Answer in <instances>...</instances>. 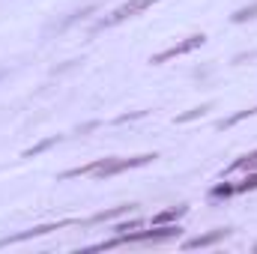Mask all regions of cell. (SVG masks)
Masks as SVG:
<instances>
[{"label":"cell","mask_w":257,"mask_h":254,"mask_svg":"<svg viewBox=\"0 0 257 254\" xmlns=\"http://www.w3.org/2000/svg\"><path fill=\"white\" fill-rule=\"evenodd\" d=\"M180 233H183V227H180V224H153V230L117 233L114 239L99 242V245H93L90 251H105V248H114V245H135V242H165V239H177Z\"/></svg>","instance_id":"obj_1"},{"label":"cell","mask_w":257,"mask_h":254,"mask_svg":"<svg viewBox=\"0 0 257 254\" xmlns=\"http://www.w3.org/2000/svg\"><path fill=\"white\" fill-rule=\"evenodd\" d=\"M153 3H159V0H128L123 6H117L111 15H105L102 21H96V27H93V33H102V30H111V27H117V24H123L128 18H135V15H141L144 9H150Z\"/></svg>","instance_id":"obj_2"},{"label":"cell","mask_w":257,"mask_h":254,"mask_svg":"<svg viewBox=\"0 0 257 254\" xmlns=\"http://www.w3.org/2000/svg\"><path fill=\"white\" fill-rule=\"evenodd\" d=\"M156 159H159L156 153H141V156H132V159H105L96 177H99V180H105V177H117V174L132 171V168H144V165H150V162H156Z\"/></svg>","instance_id":"obj_3"},{"label":"cell","mask_w":257,"mask_h":254,"mask_svg":"<svg viewBox=\"0 0 257 254\" xmlns=\"http://www.w3.org/2000/svg\"><path fill=\"white\" fill-rule=\"evenodd\" d=\"M69 224H81V218H63V221H57V224H39V227H30V230H21V233H12V236H3L0 239V248H6V245H18V242H27V239H36V236H45V233H51V230H63Z\"/></svg>","instance_id":"obj_4"},{"label":"cell","mask_w":257,"mask_h":254,"mask_svg":"<svg viewBox=\"0 0 257 254\" xmlns=\"http://www.w3.org/2000/svg\"><path fill=\"white\" fill-rule=\"evenodd\" d=\"M203 42H206V36H203V33H194V36H189V39H183V42H177V45H171V48H165V51L153 54V60H150V63L162 66V63H168V60H174V57L192 54V51H197Z\"/></svg>","instance_id":"obj_5"},{"label":"cell","mask_w":257,"mask_h":254,"mask_svg":"<svg viewBox=\"0 0 257 254\" xmlns=\"http://www.w3.org/2000/svg\"><path fill=\"white\" fill-rule=\"evenodd\" d=\"M135 209H138L135 203H120V206L102 209V212H96V215H90V218H81V224H102V221H117L120 215H128V212H135Z\"/></svg>","instance_id":"obj_6"},{"label":"cell","mask_w":257,"mask_h":254,"mask_svg":"<svg viewBox=\"0 0 257 254\" xmlns=\"http://www.w3.org/2000/svg\"><path fill=\"white\" fill-rule=\"evenodd\" d=\"M227 236H230V227H218V230H212V233H203V236L189 239L183 248H186V251H192V248H209V245H215V242H221V239H227Z\"/></svg>","instance_id":"obj_7"},{"label":"cell","mask_w":257,"mask_h":254,"mask_svg":"<svg viewBox=\"0 0 257 254\" xmlns=\"http://www.w3.org/2000/svg\"><path fill=\"white\" fill-rule=\"evenodd\" d=\"M96 9H99V6H96V3H90V6H84V9H78V12H72V15H69L66 21H60V24H54V30H69L72 24H78V21L90 18V15H93Z\"/></svg>","instance_id":"obj_8"},{"label":"cell","mask_w":257,"mask_h":254,"mask_svg":"<svg viewBox=\"0 0 257 254\" xmlns=\"http://www.w3.org/2000/svg\"><path fill=\"white\" fill-rule=\"evenodd\" d=\"M186 212H189V206H174V209H165V212L153 215V224H174V221H180Z\"/></svg>","instance_id":"obj_9"},{"label":"cell","mask_w":257,"mask_h":254,"mask_svg":"<svg viewBox=\"0 0 257 254\" xmlns=\"http://www.w3.org/2000/svg\"><path fill=\"white\" fill-rule=\"evenodd\" d=\"M209 111H212V105H209V102H203V105H197V108H192V111L180 114V117H177L174 123H180V126H183V123H192V120H200V117H206Z\"/></svg>","instance_id":"obj_10"},{"label":"cell","mask_w":257,"mask_h":254,"mask_svg":"<svg viewBox=\"0 0 257 254\" xmlns=\"http://www.w3.org/2000/svg\"><path fill=\"white\" fill-rule=\"evenodd\" d=\"M63 141V135H51V138H45V141H39L36 147H30V150H24V159H33V156H39V153H45V150H51L54 144H60Z\"/></svg>","instance_id":"obj_11"},{"label":"cell","mask_w":257,"mask_h":254,"mask_svg":"<svg viewBox=\"0 0 257 254\" xmlns=\"http://www.w3.org/2000/svg\"><path fill=\"white\" fill-rule=\"evenodd\" d=\"M254 18H257V0L248 3V6H242V9H236V12L230 15L233 24H245V21H254Z\"/></svg>","instance_id":"obj_12"},{"label":"cell","mask_w":257,"mask_h":254,"mask_svg":"<svg viewBox=\"0 0 257 254\" xmlns=\"http://www.w3.org/2000/svg\"><path fill=\"white\" fill-rule=\"evenodd\" d=\"M248 117H257V108H245V111L230 114L227 120H221V123H218V129H233L236 123H242V120H248Z\"/></svg>","instance_id":"obj_13"},{"label":"cell","mask_w":257,"mask_h":254,"mask_svg":"<svg viewBox=\"0 0 257 254\" xmlns=\"http://www.w3.org/2000/svg\"><path fill=\"white\" fill-rule=\"evenodd\" d=\"M227 171H257V150L254 153H248V156H239Z\"/></svg>","instance_id":"obj_14"},{"label":"cell","mask_w":257,"mask_h":254,"mask_svg":"<svg viewBox=\"0 0 257 254\" xmlns=\"http://www.w3.org/2000/svg\"><path fill=\"white\" fill-rule=\"evenodd\" d=\"M254 189H257V171H248V177H245L239 186H233L236 194H245V191H254Z\"/></svg>","instance_id":"obj_15"},{"label":"cell","mask_w":257,"mask_h":254,"mask_svg":"<svg viewBox=\"0 0 257 254\" xmlns=\"http://www.w3.org/2000/svg\"><path fill=\"white\" fill-rule=\"evenodd\" d=\"M233 194H236V191H233L230 183H221V186H215V189L209 191V197H215V200H218V197H233Z\"/></svg>","instance_id":"obj_16"},{"label":"cell","mask_w":257,"mask_h":254,"mask_svg":"<svg viewBox=\"0 0 257 254\" xmlns=\"http://www.w3.org/2000/svg\"><path fill=\"white\" fill-rule=\"evenodd\" d=\"M141 117H147V111H132V114H120L114 123H128V120H141Z\"/></svg>","instance_id":"obj_17"},{"label":"cell","mask_w":257,"mask_h":254,"mask_svg":"<svg viewBox=\"0 0 257 254\" xmlns=\"http://www.w3.org/2000/svg\"><path fill=\"white\" fill-rule=\"evenodd\" d=\"M138 227H141V221H138V218H132V221H120V224H114V230H120V233H123V230H138Z\"/></svg>","instance_id":"obj_18"},{"label":"cell","mask_w":257,"mask_h":254,"mask_svg":"<svg viewBox=\"0 0 257 254\" xmlns=\"http://www.w3.org/2000/svg\"><path fill=\"white\" fill-rule=\"evenodd\" d=\"M99 126H102L99 120H90V123H84V126L78 129V135H87V132H93V129H99Z\"/></svg>","instance_id":"obj_19"},{"label":"cell","mask_w":257,"mask_h":254,"mask_svg":"<svg viewBox=\"0 0 257 254\" xmlns=\"http://www.w3.org/2000/svg\"><path fill=\"white\" fill-rule=\"evenodd\" d=\"M6 75H9V69H0V81H3V78H6Z\"/></svg>","instance_id":"obj_20"}]
</instances>
